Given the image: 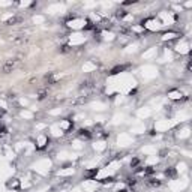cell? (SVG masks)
I'll return each mask as SVG.
<instances>
[{"label":"cell","mask_w":192,"mask_h":192,"mask_svg":"<svg viewBox=\"0 0 192 192\" xmlns=\"http://www.w3.org/2000/svg\"><path fill=\"white\" fill-rule=\"evenodd\" d=\"M165 174L168 177H174L176 176V170H174V168H168V170H165Z\"/></svg>","instance_id":"ba28073f"},{"label":"cell","mask_w":192,"mask_h":192,"mask_svg":"<svg viewBox=\"0 0 192 192\" xmlns=\"http://www.w3.org/2000/svg\"><path fill=\"white\" fill-rule=\"evenodd\" d=\"M179 38V33H176V32H170V33H165L164 35V41H173V39H177Z\"/></svg>","instance_id":"277c9868"},{"label":"cell","mask_w":192,"mask_h":192,"mask_svg":"<svg viewBox=\"0 0 192 192\" xmlns=\"http://www.w3.org/2000/svg\"><path fill=\"white\" fill-rule=\"evenodd\" d=\"M48 143H50V140H48L47 135H39L38 140H36V147H38V149H44Z\"/></svg>","instance_id":"6da1fadb"},{"label":"cell","mask_w":192,"mask_h":192,"mask_svg":"<svg viewBox=\"0 0 192 192\" xmlns=\"http://www.w3.org/2000/svg\"><path fill=\"white\" fill-rule=\"evenodd\" d=\"M8 188H9V189H18V188H20V180H17V179L9 180V182H8Z\"/></svg>","instance_id":"8992f818"},{"label":"cell","mask_w":192,"mask_h":192,"mask_svg":"<svg viewBox=\"0 0 192 192\" xmlns=\"http://www.w3.org/2000/svg\"><path fill=\"white\" fill-rule=\"evenodd\" d=\"M68 51H69V47H68V45H63V47H62V53H68Z\"/></svg>","instance_id":"7c38bea8"},{"label":"cell","mask_w":192,"mask_h":192,"mask_svg":"<svg viewBox=\"0 0 192 192\" xmlns=\"http://www.w3.org/2000/svg\"><path fill=\"white\" fill-rule=\"evenodd\" d=\"M6 135V129L5 128H0V137H5Z\"/></svg>","instance_id":"8fae6325"},{"label":"cell","mask_w":192,"mask_h":192,"mask_svg":"<svg viewBox=\"0 0 192 192\" xmlns=\"http://www.w3.org/2000/svg\"><path fill=\"white\" fill-rule=\"evenodd\" d=\"M168 96H170L171 99H182V98H183V93L179 92V90H173V92L168 93Z\"/></svg>","instance_id":"3957f363"},{"label":"cell","mask_w":192,"mask_h":192,"mask_svg":"<svg viewBox=\"0 0 192 192\" xmlns=\"http://www.w3.org/2000/svg\"><path fill=\"white\" fill-rule=\"evenodd\" d=\"M15 66H17V60H14V59H11V60H8L5 65H3V72H12L14 69H15Z\"/></svg>","instance_id":"7a4b0ae2"},{"label":"cell","mask_w":192,"mask_h":192,"mask_svg":"<svg viewBox=\"0 0 192 192\" xmlns=\"http://www.w3.org/2000/svg\"><path fill=\"white\" fill-rule=\"evenodd\" d=\"M17 21H20V17H12V18L8 20V24H15Z\"/></svg>","instance_id":"30bf717a"},{"label":"cell","mask_w":192,"mask_h":192,"mask_svg":"<svg viewBox=\"0 0 192 192\" xmlns=\"http://www.w3.org/2000/svg\"><path fill=\"white\" fill-rule=\"evenodd\" d=\"M78 134H80V137H81V138H90V137H92V134H90V131H89V129H81Z\"/></svg>","instance_id":"52a82bcc"},{"label":"cell","mask_w":192,"mask_h":192,"mask_svg":"<svg viewBox=\"0 0 192 192\" xmlns=\"http://www.w3.org/2000/svg\"><path fill=\"white\" fill-rule=\"evenodd\" d=\"M123 71H125V66H117V68H114V69H113L111 74H113V75H116V74H120V72H123Z\"/></svg>","instance_id":"9c48e42d"},{"label":"cell","mask_w":192,"mask_h":192,"mask_svg":"<svg viewBox=\"0 0 192 192\" xmlns=\"http://www.w3.org/2000/svg\"><path fill=\"white\" fill-rule=\"evenodd\" d=\"M60 128H62L63 131L72 129V120H65V122H62V123H60Z\"/></svg>","instance_id":"5b68a950"}]
</instances>
